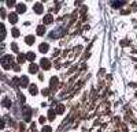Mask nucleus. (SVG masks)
Returning <instances> with one entry per match:
<instances>
[{
	"mask_svg": "<svg viewBox=\"0 0 137 132\" xmlns=\"http://www.w3.org/2000/svg\"><path fill=\"white\" fill-rule=\"evenodd\" d=\"M30 113H32V112H30V108H27V106H26V108H25V110H23L25 121H29V120H30Z\"/></svg>",
	"mask_w": 137,
	"mask_h": 132,
	"instance_id": "nucleus-6",
	"label": "nucleus"
},
{
	"mask_svg": "<svg viewBox=\"0 0 137 132\" xmlns=\"http://www.w3.org/2000/svg\"><path fill=\"white\" fill-rule=\"evenodd\" d=\"M37 71H39V67L36 65V64H30V67H29V72L30 74H37Z\"/></svg>",
	"mask_w": 137,
	"mask_h": 132,
	"instance_id": "nucleus-8",
	"label": "nucleus"
},
{
	"mask_svg": "<svg viewBox=\"0 0 137 132\" xmlns=\"http://www.w3.org/2000/svg\"><path fill=\"white\" fill-rule=\"evenodd\" d=\"M41 132H52V128H51L49 125H44L43 129H41Z\"/></svg>",
	"mask_w": 137,
	"mask_h": 132,
	"instance_id": "nucleus-21",
	"label": "nucleus"
},
{
	"mask_svg": "<svg viewBox=\"0 0 137 132\" xmlns=\"http://www.w3.org/2000/svg\"><path fill=\"white\" fill-rule=\"evenodd\" d=\"M45 121H47V118H45V117H43V116H41V117H40V123H41V124H44Z\"/></svg>",
	"mask_w": 137,
	"mask_h": 132,
	"instance_id": "nucleus-28",
	"label": "nucleus"
},
{
	"mask_svg": "<svg viewBox=\"0 0 137 132\" xmlns=\"http://www.w3.org/2000/svg\"><path fill=\"white\" fill-rule=\"evenodd\" d=\"M39 49H40V52H43V53H47L48 52V44H41L40 46H39Z\"/></svg>",
	"mask_w": 137,
	"mask_h": 132,
	"instance_id": "nucleus-12",
	"label": "nucleus"
},
{
	"mask_svg": "<svg viewBox=\"0 0 137 132\" xmlns=\"http://www.w3.org/2000/svg\"><path fill=\"white\" fill-rule=\"evenodd\" d=\"M3 106H6V108H10V106H11V101H10L8 98H4V100H3Z\"/></svg>",
	"mask_w": 137,
	"mask_h": 132,
	"instance_id": "nucleus-20",
	"label": "nucleus"
},
{
	"mask_svg": "<svg viewBox=\"0 0 137 132\" xmlns=\"http://www.w3.org/2000/svg\"><path fill=\"white\" fill-rule=\"evenodd\" d=\"M25 42H26L27 45H32L33 42H34V37H33V36H27L26 39H25Z\"/></svg>",
	"mask_w": 137,
	"mask_h": 132,
	"instance_id": "nucleus-15",
	"label": "nucleus"
},
{
	"mask_svg": "<svg viewBox=\"0 0 137 132\" xmlns=\"http://www.w3.org/2000/svg\"><path fill=\"white\" fill-rule=\"evenodd\" d=\"M14 71H19V65H15L14 67Z\"/></svg>",
	"mask_w": 137,
	"mask_h": 132,
	"instance_id": "nucleus-29",
	"label": "nucleus"
},
{
	"mask_svg": "<svg viewBox=\"0 0 137 132\" xmlns=\"http://www.w3.org/2000/svg\"><path fill=\"white\" fill-rule=\"evenodd\" d=\"M44 33H45V27H44V25H40L37 27V36H44Z\"/></svg>",
	"mask_w": 137,
	"mask_h": 132,
	"instance_id": "nucleus-11",
	"label": "nucleus"
},
{
	"mask_svg": "<svg viewBox=\"0 0 137 132\" xmlns=\"http://www.w3.org/2000/svg\"><path fill=\"white\" fill-rule=\"evenodd\" d=\"M11 63H12V56L6 54V56H3V57H1V65H3V68L8 70V68L11 67Z\"/></svg>",
	"mask_w": 137,
	"mask_h": 132,
	"instance_id": "nucleus-1",
	"label": "nucleus"
},
{
	"mask_svg": "<svg viewBox=\"0 0 137 132\" xmlns=\"http://www.w3.org/2000/svg\"><path fill=\"white\" fill-rule=\"evenodd\" d=\"M6 3H7L8 7H12V6H15V1H14V0H8V1H6Z\"/></svg>",
	"mask_w": 137,
	"mask_h": 132,
	"instance_id": "nucleus-24",
	"label": "nucleus"
},
{
	"mask_svg": "<svg viewBox=\"0 0 137 132\" xmlns=\"http://www.w3.org/2000/svg\"><path fill=\"white\" fill-rule=\"evenodd\" d=\"M56 86H58V78L54 76V78H51V89H55Z\"/></svg>",
	"mask_w": 137,
	"mask_h": 132,
	"instance_id": "nucleus-16",
	"label": "nucleus"
},
{
	"mask_svg": "<svg viewBox=\"0 0 137 132\" xmlns=\"http://www.w3.org/2000/svg\"><path fill=\"white\" fill-rule=\"evenodd\" d=\"M16 11H18V14L25 12V11H26V6H25V4H18V6H16Z\"/></svg>",
	"mask_w": 137,
	"mask_h": 132,
	"instance_id": "nucleus-10",
	"label": "nucleus"
},
{
	"mask_svg": "<svg viewBox=\"0 0 137 132\" xmlns=\"http://www.w3.org/2000/svg\"><path fill=\"white\" fill-rule=\"evenodd\" d=\"M48 117H49V120H54L55 118V110L54 109H49L48 110Z\"/></svg>",
	"mask_w": 137,
	"mask_h": 132,
	"instance_id": "nucleus-18",
	"label": "nucleus"
},
{
	"mask_svg": "<svg viewBox=\"0 0 137 132\" xmlns=\"http://www.w3.org/2000/svg\"><path fill=\"white\" fill-rule=\"evenodd\" d=\"M19 85L22 86V87H26V86L29 85V80H27V78H26V76H22V78H21V80H19Z\"/></svg>",
	"mask_w": 137,
	"mask_h": 132,
	"instance_id": "nucleus-9",
	"label": "nucleus"
},
{
	"mask_svg": "<svg viewBox=\"0 0 137 132\" xmlns=\"http://www.w3.org/2000/svg\"><path fill=\"white\" fill-rule=\"evenodd\" d=\"M41 67H43L44 70H49V68H51V63H49L48 59H43V60H41Z\"/></svg>",
	"mask_w": 137,
	"mask_h": 132,
	"instance_id": "nucleus-4",
	"label": "nucleus"
},
{
	"mask_svg": "<svg viewBox=\"0 0 137 132\" xmlns=\"http://www.w3.org/2000/svg\"><path fill=\"white\" fill-rule=\"evenodd\" d=\"M54 22V16L51 15V14H47V15L44 16V25H49Z\"/></svg>",
	"mask_w": 137,
	"mask_h": 132,
	"instance_id": "nucleus-5",
	"label": "nucleus"
},
{
	"mask_svg": "<svg viewBox=\"0 0 137 132\" xmlns=\"http://www.w3.org/2000/svg\"><path fill=\"white\" fill-rule=\"evenodd\" d=\"M63 31H65L63 27H58L56 30H54L52 33H51V37H52V38H59V37L63 34Z\"/></svg>",
	"mask_w": 137,
	"mask_h": 132,
	"instance_id": "nucleus-2",
	"label": "nucleus"
},
{
	"mask_svg": "<svg viewBox=\"0 0 137 132\" xmlns=\"http://www.w3.org/2000/svg\"><path fill=\"white\" fill-rule=\"evenodd\" d=\"M125 3H126V1H111V6H113L114 8H121Z\"/></svg>",
	"mask_w": 137,
	"mask_h": 132,
	"instance_id": "nucleus-7",
	"label": "nucleus"
},
{
	"mask_svg": "<svg viewBox=\"0 0 137 132\" xmlns=\"http://www.w3.org/2000/svg\"><path fill=\"white\" fill-rule=\"evenodd\" d=\"M26 57H27V60H30V61H33V60L36 59V54L33 53V52H29V53L26 54Z\"/></svg>",
	"mask_w": 137,
	"mask_h": 132,
	"instance_id": "nucleus-19",
	"label": "nucleus"
},
{
	"mask_svg": "<svg viewBox=\"0 0 137 132\" xmlns=\"http://www.w3.org/2000/svg\"><path fill=\"white\" fill-rule=\"evenodd\" d=\"M29 89H30L29 91H30V94H32V95H36V94H37V86H36V85H30V87H29Z\"/></svg>",
	"mask_w": 137,
	"mask_h": 132,
	"instance_id": "nucleus-14",
	"label": "nucleus"
},
{
	"mask_svg": "<svg viewBox=\"0 0 137 132\" xmlns=\"http://www.w3.org/2000/svg\"><path fill=\"white\" fill-rule=\"evenodd\" d=\"M56 112L58 113H63V112H65V106H63V105H58Z\"/></svg>",
	"mask_w": 137,
	"mask_h": 132,
	"instance_id": "nucleus-23",
	"label": "nucleus"
},
{
	"mask_svg": "<svg viewBox=\"0 0 137 132\" xmlns=\"http://www.w3.org/2000/svg\"><path fill=\"white\" fill-rule=\"evenodd\" d=\"M0 27H1V39H4V37H6V27H4V25H1Z\"/></svg>",
	"mask_w": 137,
	"mask_h": 132,
	"instance_id": "nucleus-22",
	"label": "nucleus"
},
{
	"mask_svg": "<svg viewBox=\"0 0 137 132\" xmlns=\"http://www.w3.org/2000/svg\"><path fill=\"white\" fill-rule=\"evenodd\" d=\"M26 59H27V57H26V54L19 53V54H18V59H16V60H18V63H23Z\"/></svg>",
	"mask_w": 137,
	"mask_h": 132,
	"instance_id": "nucleus-17",
	"label": "nucleus"
},
{
	"mask_svg": "<svg viewBox=\"0 0 137 132\" xmlns=\"http://www.w3.org/2000/svg\"><path fill=\"white\" fill-rule=\"evenodd\" d=\"M33 10H34V12H36V14H41V12L44 11V7H43V4H41V3H36V4H34V7H33Z\"/></svg>",
	"mask_w": 137,
	"mask_h": 132,
	"instance_id": "nucleus-3",
	"label": "nucleus"
},
{
	"mask_svg": "<svg viewBox=\"0 0 137 132\" xmlns=\"http://www.w3.org/2000/svg\"><path fill=\"white\" fill-rule=\"evenodd\" d=\"M41 93H43V95H45V97H47V95H49V89H43V91H41Z\"/></svg>",
	"mask_w": 137,
	"mask_h": 132,
	"instance_id": "nucleus-25",
	"label": "nucleus"
},
{
	"mask_svg": "<svg viewBox=\"0 0 137 132\" xmlns=\"http://www.w3.org/2000/svg\"><path fill=\"white\" fill-rule=\"evenodd\" d=\"M12 36H14V37H18V36H19V30H18V29H12Z\"/></svg>",
	"mask_w": 137,
	"mask_h": 132,
	"instance_id": "nucleus-26",
	"label": "nucleus"
},
{
	"mask_svg": "<svg viewBox=\"0 0 137 132\" xmlns=\"http://www.w3.org/2000/svg\"><path fill=\"white\" fill-rule=\"evenodd\" d=\"M8 19H10L11 23H16V22H18V16H16V14H11V15L8 16Z\"/></svg>",
	"mask_w": 137,
	"mask_h": 132,
	"instance_id": "nucleus-13",
	"label": "nucleus"
},
{
	"mask_svg": "<svg viewBox=\"0 0 137 132\" xmlns=\"http://www.w3.org/2000/svg\"><path fill=\"white\" fill-rule=\"evenodd\" d=\"M11 48H12V50H14V52H18V45H16V44H12Z\"/></svg>",
	"mask_w": 137,
	"mask_h": 132,
	"instance_id": "nucleus-27",
	"label": "nucleus"
}]
</instances>
